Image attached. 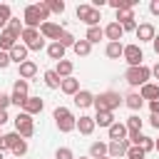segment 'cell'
Listing matches in <instances>:
<instances>
[{"mask_svg": "<svg viewBox=\"0 0 159 159\" xmlns=\"http://www.w3.org/2000/svg\"><path fill=\"white\" fill-rule=\"evenodd\" d=\"M57 42H60L62 47H72V45H75L77 40H75V35H72V32H67V30H62V35H60V40H57Z\"/></svg>", "mask_w": 159, "mask_h": 159, "instance_id": "36", "label": "cell"}, {"mask_svg": "<svg viewBox=\"0 0 159 159\" xmlns=\"http://www.w3.org/2000/svg\"><path fill=\"white\" fill-rule=\"evenodd\" d=\"M102 159H109V157H102Z\"/></svg>", "mask_w": 159, "mask_h": 159, "instance_id": "53", "label": "cell"}, {"mask_svg": "<svg viewBox=\"0 0 159 159\" xmlns=\"http://www.w3.org/2000/svg\"><path fill=\"white\" fill-rule=\"evenodd\" d=\"M42 80H45V84H47L50 89H60V82H62V80L55 75V70H47V72L42 75Z\"/></svg>", "mask_w": 159, "mask_h": 159, "instance_id": "31", "label": "cell"}, {"mask_svg": "<svg viewBox=\"0 0 159 159\" xmlns=\"http://www.w3.org/2000/svg\"><path fill=\"white\" fill-rule=\"evenodd\" d=\"M127 152H129V142H127V139H122V142H109V144H107V157H109V159L127 157Z\"/></svg>", "mask_w": 159, "mask_h": 159, "instance_id": "10", "label": "cell"}, {"mask_svg": "<svg viewBox=\"0 0 159 159\" xmlns=\"http://www.w3.org/2000/svg\"><path fill=\"white\" fill-rule=\"evenodd\" d=\"M94 124L109 129V127L114 124V112H97V114H94Z\"/></svg>", "mask_w": 159, "mask_h": 159, "instance_id": "27", "label": "cell"}, {"mask_svg": "<svg viewBox=\"0 0 159 159\" xmlns=\"http://www.w3.org/2000/svg\"><path fill=\"white\" fill-rule=\"evenodd\" d=\"M17 40H20V37H17V35H12V32L5 27V30L0 32V50H2V52H10V50L17 45Z\"/></svg>", "mask_w": 159, "mask_h": 159, "instance_id": "15", "label": "cell"}, {"mask_svg": "<svg viewBox=\"0 0 159 159\" xmlns=\"http://www.w3.org/2000/svg\"><path fill=\"white\" fill-rule=\"evenodd\" d=\"M147 154L139 149V147H129V152H127V159H144Z\"/></svg>", "mask_w": 159, "mask_h": 159, "instance_id": "40", "label": "cell"}, {"mask_svg": "<svg viewBox=\"0 0 159 159\" xmlns=\"http://www.w3.org/2000/svg\"><path fill=\"white\" fill-rule=\"evenodd\" d=\"M12 102H10V94H0V109H5L7 112V107H10Z\"/></svg>", "mask_w": 159, "mask_h": 159, "instance_id": "42", "label": "cell"}, {"mask_svg": "<svg viewBox=\"0 0 159 159\" xmlns=\"http://www.w3.org/2000/svg\"><path fill=\"white\" fill-rule=\"evenodd\" d=\"M154 149H157V152H159V139H154Z\"/></svg>", "mask_w": 159, "mask_h": 159, "instance_id": "50", "label": "cell"}, {"mask_svg": "<svg viewBox=\"0 0 159 159\" xmlns=\"http://www.w3.org/2000/svg\"><path fill=\"white\" fill-rule=\"evenodd\" d=\"M122 30H124V32H134V30H137V20H129V22H122Z\"/></svg>", "mask_w": 159, "mask_h": 159, "instance_id": "41", "label": "cell"}, {"mask_svg": "<svg viewBox=\"0 0 159 159\" xmlns=\"http://www.w3.org/2000/svg\"><path fill=\"white\" fill-rule=\"evenodd\" d=\"M17 72H20V80H30V77L37 75V65H35L32 60H27V62L17 65Z\"/></svg>", "mask_w": 159, "mask_h": 159, "instance_id": "21", "label": "cell"}, {"mask_svg": "<svg viewBox=\"0 0 159 159\" xmlns=\"http://www.w3.org/2000/svg\"><path fill=\"white\" fill-rule=\"evenodd\" d=\"M149 124H152L154 129H159V114H152V117H149Z\"/></svg>", "mask_w": 159, "mask_h": 159, "instance_id": "45", "label": "cell"}, {"mask_svg": "<svg viewBox=\"0 0 159 159\" xmlns=\"http://www.w3.org/2000/svg\"><path fill=\"white\" fill-rule=\"evenodd\" d=\"M0 137H2V134H0Z\"/></svg>", "mask_w": 159, "mask_h": 159, "instance_id": "54", "label": "cell"}, {"mask_svg": "<svg viewBox=\"0 0 159 159\" xmlns=\"http://www.w3.org/2000/svg\"><path fill=\"white\" fill-rule=\"evenodd\" d=\"M52 119H55V124H57V129H60L62 134L72 132V129H75V124H77V117H75V114H72L67 107H55Z\"/></svg>", "mask_w": 159, "mask_h": 159, "instance_id": "3", "label": "cell"}, {"mask_svg": "<svg viewBox=\"0 0 159 159\" xmlns=\"http://www.w3.org/2000/svg\"><path fill=\"white\" fill-rule=\"evenodd\" d=\"M142 124H144V119H142L139 114H132V117H127V122H124L127 132H142Z\"/></svg>", "mask_w": 159, "mask_h": 159, "instance_id": "30", "label": "cell"}, {"mask_svg": "<svg viewBox=\"0 0 159 159\" xmlns=\"http://www.w3.org/2000/svg\"><path fill=\"white\" fill-rule=\"evenodd\" d=\"M149 12L159 17V0H152V2H149Z\"/></svg>", "mask_w": 159, "mask_h": 159, "instance_id": "44", "label": "cell"}, {"mask_svg": "<svg viewBox=\"0 0 159 159\" xmlns=\"http://www.w3.org/2000/svg\"><path fill=\"white\" fill-rule=\"evenodd\" d=\"M139 97L142 99H149V102H157L159 99V84L157 82H147L139 87Z\"/></svg>", "mask_w": 159, "mask_h": 159, "instance_id": "14", "label": "cell"}, {"mask_svg": "<svg viewBox=\"0 0 159 159\" xmlns=\"http://www.w3.org/2000/svg\"><path fill=\"white\" fill-rule=\"evenodd\" d=\"M20 40H22V45H25L27 50H32V52H40V50L45 47V37L40 35V30H32V27H25L22 35H20Z\"/></svg>", "mask_w": 159, "mask_h": 159, "instance_id": "5", "label": "cell"}, {"mask_svg": "<svg viewBox=\"0 0 159 159\" xmlns=\"http://www.w3.org/2000/svg\"><path fill=\"white\" fill-rule=\"evenodd\" d=\"M7 30L12 32V35H22V30H25V25H22V20L20 17H10V22H7Z\"/></svg>", "mask_w": 159, "mask_h": 159, "instance_id": "33", "label": "cell"}, {"mask_svg": "<svg viewBox=\"0 0 159 159\" xmlns=\"http://www.w3.org/2000/svg\"><path fill=\"white\" fill-rule=\"evenodd\" d=\"M107 157V142H92L89 144V159H102Z\"/></svg>", "mask_w": 159, "mask_h": 159, "instance_id": "25", "label": "cell"}, {"mask_svg": "<svg viewBox=\"0 0 159 159\" xmlns=\"http://www.w3.org/2000/svg\"><path fill=\"white\" fill-rule=\"evenodd\" d=\"M72 50H75V55H77V57H87V55L92 52V45L82 37V40H77V42L72 45Z\"/></svg>", "mask_w": 159, "mask_h": 159, "instance_id": "28", "label": "cell"}, {"mask_svg": "<svg viewBox=\"0 0 159 159\" xmlns=\"http://www.w3.org/2000/svg\"><path fill=\"white\" fill-rule=\"evenodd\" d=\"M7 119H10V117H7V112H5V109H0V127H2Z\"/></svg>", "mask_w": 159, "mask_h": 159, "instance_id": "49", "label": "cell"}, {"mask_svg": "<svg viewBox=\"0 0 159 159\" xmlns=\"http://www.w3.org/2000/svg\"><path fill=\"white\" fill-rule=\"evenodd\" d=\"M27 89H30V82L17 77V80H15V84H12V94H10V102H12V104H17V107L22 109L25 99L30 97V94H27Z\"/></svg>", "mask_w": 159, "mask_h": 159, "instance_id": "7", "label": "cell"}, {"mask_svg": "<svg viewBox=\"0 0 159 159\" xmlns=\"http://www.w3.org/2000/svg\"><path fill=\"white\" fill-rule=\"evenodd\" d=\"M104 30V37L109 40V42H119L122 40V35H124V30H122V25L119 22H109L107 27H102Z\"/></svg>", "mask_w": 159, "mask_h": 159, "instance_id": "16", "label": "cell"}, {"mask_svg": "<svg viewBox=\"0 0 159 159\" xmlns=\"http://www.w3.org/2000/svg\"><path fill=\"white\" fill-rule=\"evenodd\" d=\"M94 117H89V114H80V119H77V124H75V129H80V134H84V137H89L92 132H94Z\"/></svg>", "mask_w": 159, "mask_h": 159, "instance_id": "13", "label": "cell"}, {"mask_svg": "<svg viewBox=\"0 0 159 159\" xmlns=\"http://www.w3.org/2000/svg\"><path fill=\"white\" fill-rule=\"evenodd\" d=\"M122 52H124V45H122V42H107V47H104V55H107L109 60H119Z\"/></svg>", "mask_w": 159, "mask_h": 159, "instance_id": "23", "label": "cell"}, {"mask_svg": "<svg viewBox=\"0 0 159 159\" xmlns=\"http://www.w3.org/2000/svg\"><path fill=\"white\" fill-rule=\"evenodd\" d=\"M139 149H142L144 154H147V152H152V149H154V139H152V137H142V142H139Z\"/></svg>", "mask_w": 159, "mask_h": 159, "instance_id": "39", "label": "cell"}, {"mask_svg": "<svg viewBox=\"0 0 159 159\" xmlns=\"http://www.w3.org/2000/svg\"><path fill=\"white\" fill-rule=\"evenodd\" d=\"M45 5H47L50 12H57V15L65 12V2H62V0H45Z\"/></svg>", "mask_w": 159, "mask_h": 159, "instance_id": "34", "label": "cell"}, {"mask_svg": "<svg viewBox=\"0 0 159 159\" xmlns=\"http://www.w3.org/2000/svg\"><path fill=\"white\" fill-rule=\"evenodd\" d=\"M107 134H109L112 142H122V139H127V127H124V122H114V124L107 129Z\"/></svg>", "mask_w": 159, "mask_h": 159, "instance_id": "19", "label": "cell"}, {"mask_svg": "<svg viewBox=\"0 0 159 159\" xmlns=\"http://www.w3.org/2000/svg\"><path fill=\"white\" fill-rule=\"evenodd\" d=\"M7 65H10V55H7V52H2V50H0V70H5V67H7Z\"/></svg>", "mask_w": 159, "mask_h": 159, "instance_id": "43", "label": "cell"}, {"mask_svg": "<svg viewBox=\"0 0 159 159\" xmlns=\"http://www.w3.org/2000/svg\"><path fill=\"white\" fill-rule=\"evenodd\" d=\"M27 52H30V50H27L22 42H17V45H15V47H12L7 55H10V62H17V65H22V62H27Z\"/></svg>", "mask_w": 159, "mask_h": 159, "instance_id": "17", "label": "cell"}, {"mask_svg": "<svg viewBox=\"0 0 159 159\" xmlns=\"http://www.w3.org/2000/svg\"><path fill=\"white\" fill-rule=\"evenodd\" d=\"M149 70H152V77H154V80H159V62H157L154 67H149Z\"/></svg>", "mask_w": 159, "mask_h": 159, "instance_id": "47", "label": "cell"}, {"mask_svg": "<svg viewBox=\"0 0 159 159\" xmlns=\"http://www.w3.org/2000/svg\"><path fill=\"white\" fill-rule=\"evenodd\" d=\"M122 57H124V62H127L129 67H139L142 60H144V52H142V47H139L137 42H132V45H124Z\"/></svg>", "mask_w": 159, "mask_h": 159, "instance_id": "8", "label": "cell"}, {"mask_svg": "<svg viewBox=\"0 0 159 159\" xmlns=\"http://www.w3.org/2000/svg\"><path fill=\"white\" fill-rule=\"evenodd\" d=\"M122 104H124V97L119 92H112V89H107V92H102V94L94 97V109L97 112H114Z\"/></svg>", "mask_w": 159, "mask_h": 159, "instance_id": "2", "label": "cell"}, {"mask_svg": "<svg viewBox=\"0 0 159 159\" xmlns=\"http://www.w3.org/2000/svg\"><path fill=\"white\" fill-rule=\"evenodd\" d=\"M15 132H17L22 139H30V137L35 134V119H32L30 114L20 112V114L15 117Z\"/></svg>", "mask_w": 159, "mask_h": 159, "instance_id": "6", "label": "cell"}, {"mask_svg": "<svg viewBox=\"0 0 159 159\" xmlns=\"http://www.w3.org/2000/svg\"><path fill=\"white\" fill-rule=\"evenodd\" d=\"M65 50H67V47H62L60 42H50V45H47V55H50V60H57V62L65 60Z\"/></svg>", "mask_w": 159, "mask_h": 159, "instance_id": "26", "label": "cell"}, {"mask_svg": "<svg viewBox=\"0 0 159 159\" xmlns=\"http://www.w3.org/2000/svg\"><path fill=\"white\" fill-rule=\"evenodd\" d=\"M50 17V10L45 2H35V5H27L25 12H22V25L25 27H32V30H40L42 22H47Z\"/></svg>", "mask_w": 159, "mask_h": 159, "instance_id": "1", "label": "cell"}, {"mask_svg": "<svg viewBox=\"0 0 159 159\" xmlns=\"http://www.w3.org/2000/svg\"><path fill=\"white\" fill-rule=\"evenodd\" d=\"M55 159H75V152H72L70 147H60V149L55 152Z\"/></svg>", "mask_w": 159, "mask_h": 159, "instance_id": "38", "label": "cell"}, {"mask_svg": "<svg viewBox=\"0 0 159 159\" xmlns=\"http://www.w3.org/2000/svg\"><path fill=\"white\" fill-rule=\"evenodd\" d=\"M134 35H137V40H139V42H152V40H154V35H157V30H154V25H152V22H139V25H137V30H134Z\"/></svg>", "mask_w": 159, "mask_h": 159, "instance_id": "11", "label": "cell"}, {"mask_svg": "<svg viewBox=\"0 0 159 159\" xmlns=\"http://www.w3.org/2000/svg\"><path fill=\"white\" fill-rule=\"evenodd\" d=\"M149 109H152V114H159V99L157 102H149Z\"/></svg>", "mask_w": 159, "mask_h": 159, "instance_id": "46", "label": "cell"}, {"mask_svg": "<svg viewBox=\"0 0 159 159\" xmlns=\"http://www.w3.org/2000/svg\"><path fill=\"white\" fill-rule=\"evenodd\" d=\"M129 20H137V17H134V10H117V20H114V22L122 25V22H129Z\"/></svg>", "mask_w": 159, "mask_h": 159, "instance_id": "35", "label": "cell"}, {"mask_svg": "<svg viewBox=\"0 0 159 159\" xmlns=\"http://www.w3.org/2000/svg\"><path fill=\"white\" fill-rule=\"evenodd\" d=\"M62 30H65V27H60L57 22H50V20L40 25V35H42L45 40H52V42H57V40H60V35H62Z\"/></svg>", "mask_w": 159, "mask_h": 159, "instance_id": "9", "label": "cell"}, {"mask_svg": "<svg viewBox=\"0 0 159 159\" xmlns=\"http://www.w3.org/2000/svg\"><path fill=\"white\" fill-rule=\"evenodd\" d=\"M72 70H75V65H72L70 60H60V62L55 65V75H57L60 80H65V77H72Z\"/></svg>", "mask_w": 159, "mask_h": 159, "instance_id": "22", "label": "cell"}, {"mask_svg": "<svg viewBox=\"0 0 159 159\" xmlns=\"http://www.w3.org/2000/svg\"><path fill=\"white\" fill-rule=\"evenodd\" d=\"M10 152H12L15 157H25V154H27V142H25V139H20V142H17Z\"/></svg>", "mask_w": 159, "mask_h": 159, "instance_id": "37", "label": "cell"}, {"mask_svg": "<svg viewBox=\"0 0 159 159\" xmlns=\"http://www.w3.org/2000/svg\"><path fill=\"white\" fill-rule=\"evenodd\" d=\"M75 159H77V157H75ZM80 159H89V157H80Z\"/></svg>", "mask_w": 159, "mask_h": 159, "instance_id": "52", "label": "cell"}, {"mask_svg": "<svg viewBox=\"0 0 159 159\" xmlns=\"http://www.w3.org/2000/svg\"><path fill=\"white\" fill-rule=\"evenodd\" d=\"M42 109H45V102H42L40 97H27L20 112H25V114H30V117H35V114H40Z\"/></svg>", "mask_w": 159, "mask_h": 159, "instance_id": "12", "label": "cell"}, {"mask_svg": "<svg viewBox=\"0 0 159 159\" xmlns=\"http://www.w3.org/2000/svg\"><path fill=\"white\" fill-rule=\"evenodd\" d=\"M94 7L89 5V2H82V5H77V10H75V15H77V20L80 22H87V17H89V12H92Z\"/></svg>", "mask_w": 159, "mask_h": 159, "instance_id": "32", "label": "cell"}, {"mask_svg": "<svg viewBox=\"0 0 159 159\" xmlns=\"http://www.w3.org/2000/svg\"><path fill=\"white\" fill-rule=\"evenodd\" d=\"M0 159H5V152H0Z\"/></svg>", "mask_w": 159, "mask_h": 159, "instance_id": "51", "label": "cell"}, {"mask_svg": "<svg viewBox=\"0 0 159 159\" xmlns=\"http://www.w3.org/2000/svg\"><path fill=\"white\" fill-rule=\"evenodd\" d=\"M60 89H62L65 94L75 97V94L80 92V80H75V77H65V80L60 82Z\"/></svg>", "mask_w": 159, "mask_h": 159, "instance_id": "20", "label": "cell"}, {"mask_svg": "<svg viewBox=\"0 0 159 159\" xmlns=\"http://www.w3.org/2000/svg\"><path fill=\"white\" fill-rule=\"evenodd\" d=\"M104 37V30L97 25V27H87V35H84V40L89 42V45H94V42H99Z\"/></svg>", "mask_w": 159, "mask_h": 159, "instance_id": "29", "label": "cell"}, {"mask_svg": "<svg viewBox=\"0 0 159 159\" xmlns=\"http://www.w3.org/2000/svg\"><path fill=\"white\" fill-rule=\"evenodd\" d=\"M124 104H127L132 112H139V109H142V104H144V99L139 97V92H129V94L124 97Z\"/></svg>", "mask_w": 159, "mask_h": 159, "instance_id": "24", "label": "cell"}, {"mask_svg": "<svg viewBox=\"0 0 159 159\" xmlns=\"http://www.w3.org/2000/svg\"><path fill=\"white\" fill-rule=\"evenodd\" d=\"M152 47H154V52L159 55V35H154V40H152Z\"/></svg>", "mask_w": 159, "mask_h": 159, "instance_id": "48", "label": "cell"}, {"mask_svg": "<svg viewBox=\"0 0 159 159\" xmlns=\"http://www.w3.org/2000/svg\"><path fill=\"white\" fill-rule=\"evenodd\" d=\"M124 80H127V84H129V87H142V84H147V82L152 80V70H149L147 65L129 67V70L124 72Z\"/></svg>", "mask_w": 159, "mask_h": 159, "instance_id": "4", "label": "cell"}, {"mask_svg": "<svg viewBox=\"0 0 159 159\" xmlns=\"http://www.w3.org/2000/svg\"><path fill=\"white\" fill-rule=\"evenodd\" d=\"M75 104H77L80 109H87V107L94 104V94H92L89 89H80V92L75 94Z\"/></svg>", "mask_w": 159, "mask_h": 159, "instance_id": "18", "label": "cell"}]
</instances>
